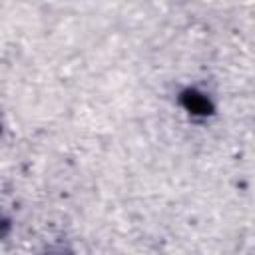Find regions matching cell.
Listing matches in <instances>:
<instances>
[{"instance_id": "1", "label": "cell", "mask_w": 255, "mask_h": 255, "mask_svg": "<svg viewBox=\"0 0 255 255\" xmlns=\"http://www.w3.org/2000/svg\"><path fill=\"white\" fill-rule=\"evenodd\" d=\"M185 106H187L191 112H195V114H205V112L209 110L207 100L201 98V96H197V94H193V92L185 96Z\"/></svg>"}]
</instances>
